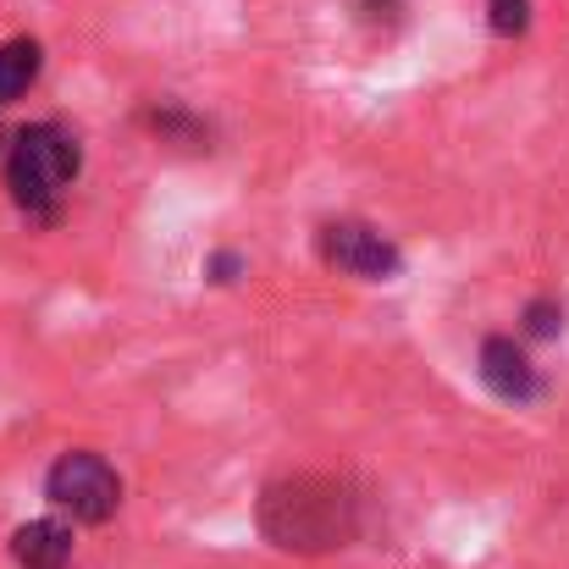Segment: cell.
Listing matches in <instances>:
<instances>
[{
  "mask_svg": "<svg viewBox=\"0 0 569 569\" xmlns=\"http://www.w3.org/2000/svg\"><path fill=\"white\" fill-rule=\"evenodd\" d=\"M260 537L282 553H332L355 537V498L338 476H282L260 492Z\"/></svg>",
  "mask_w": 569,
  "mask_h": 569,
  "instance_id": "6da1fadb",
  "label": "cell"
},
{
  "mask_svg": "<svg viewBox=\"0 0 569 569\" xmlns=\"http://www.w3.org/2000/svg\"><path fill=\"white\" fill-rule=\"evenodd\" d=\"M83 167V150L67 128L56 122H33L11 139L6 150V189H11V204L28 210L33 221H56L61 216V199L72 189Z\"/></svg>",
  "mask_w": 569,
  "mask_h": 569,
  "instance_id": "7a4b0ae2",
  "label": "cell"
},
{
  "mask_svg": "<svg viewBox=\"0 0 569 569\" xmlns=\"http://www.w3.org/2000/svg\"><path fill=\"white\" fill-rule=\"evenodd\" d=\"M44 498L72 515L78 526H106L117 509H122V476L111 470V459L89 453V448H72L50 465L44 476Z\"/></svg>",
  "mask_w": 569,
  "mask_h": 569,
  "instance_id": "3957f363",
  "label": "cell"
},
{
  "mask_svg": "<svg viewBox=\"0 0 569 569\" xmlns=\"http://www.w3.org/2000/svg\"><path fill=\"white\" fill-rule=\"evenodd\" d=\"M316 254H321L332 271L360 277V282H392V277L403 271L398 243H392L387 232H377V227H366V221H327V227L316 232Z\"/></svg>",
  "mask_w": 569,
  "mask_h": 569,
  "instance_id": "277c9868",
  "label": "cell"
},
{
  "mask_svg": "<svg viewBox=\"0 0 569 569\" xmlns=\"http://www.w3.org/2000/svg\"><path fill=\"white\" fill-rule=\"evenodd\" d=\"M476 371H481V387L503 403H531L542 392V377L531 366V355L515 343V338H487L481 355H476Z\"/></svg>",
  "mask_w": 569,
  "mask_h": 569,
  "instance_id": "5b68a950",
  "label": "cell"
},
{
  "mask_svg": "<svg viewBox=\"0 0 569 569\" xmlns=\"http://www.w3.org/2000/svg\"><path fill=\"white\" fill-rule=\"evenodd\" d=\"M17 569H67L72 565V531L61 520H28L11 531Z\"/></svg>",
  "mask_w": 569,
  "mask_h": 569,
  "instance_id": "8992f818",
  "label": "cell"
},
{
  "mask_svg": "<svg viewBox=\"0 0 569 569\" xmlns=\"http://www.w3.org/2000/svg\"><path fill=\"white\" fill-rule=\"evenodd\" d=\"M39 67H44L39 39H6V44H0V106L22 100V94L39 83Z\"/></svg>",
  "mask_w": 569,
  "mask_h": 569,
  "instance_id": "52a82bcc",
  "label": "cell"
},
{
  "mask_svg": "<svg viewBox=\"0 0 569 569\" xmlns=\"http://www.w3.org/2000/svg\"><path fill=\"white\" fill-rule=\"evenodd\" d=\"M487 22L498 39H520L531 28V0H487Z\"/></svg>",
  "mask_w": 569,
  "mask_h": 569,
  "instance_id": "ba28073f",
  "label": "cell"
},
{
  "mask_svg": "<svg viewBox=\"0 0 569 569\" xmlns=\"http://www.w3.org/2000/svg\"><path fill=\"white\" fill-rule=\"evenodd\" d=\"M565 332V305L559 299H531L526 305V338H559Z\"/></svg>",
  "mask_w": 569,
  "mask_h": 569,
  "instance_id": "9c48e42d",
  "label": "cell"
},
{
  "mask_svg": "<svg viewBox=\"0 0 569 569\" xmlns=\"http://www.w3.org/2000/svg\"><path fill=\"white\" fill-rule=\"evenodd\" d=\"M204 271H210V282H232V277L243 271V260H238V254H216Z\"/></svg>",
  "mask_w": 569,
  "mask_h": 569,
  "instance_id": "30bf717a",
  "label": "cell"
}]
</instances>
